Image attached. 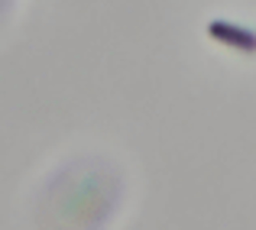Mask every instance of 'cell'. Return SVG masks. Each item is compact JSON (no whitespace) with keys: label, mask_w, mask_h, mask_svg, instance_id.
I'll return each instance as SVG.
<instances>
[{"label":"cell","mask_w":256,"mask_h":230,"mask_svg":"<svg viewBox=\"0 0 256 230\" xmlns=\"http://www.w3.org/2000/svg\"><path fill=\"white\" fill-rule=\"evenodd\" d=\"M208 36H214L224 46H234V49H240V52H256V32L244 30V26H237V23H227V20L208 23Z\"/></svg>","instance_id":"cell-1"}]
</instances>
